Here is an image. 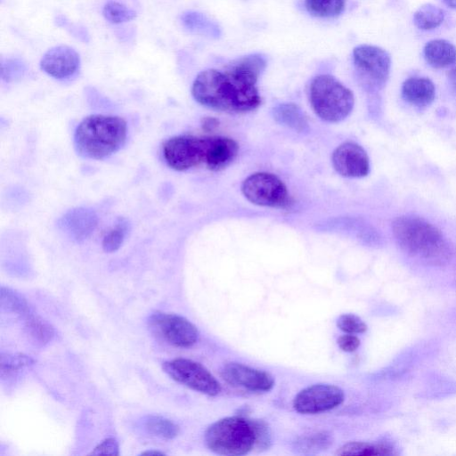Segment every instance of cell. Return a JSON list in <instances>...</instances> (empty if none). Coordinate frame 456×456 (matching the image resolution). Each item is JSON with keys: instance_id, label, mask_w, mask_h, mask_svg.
<instances>
[{"instance_id": "obj_29", "label": "cell", "mask_w": 456, "mask_h": 456, "mask_svg": "<svg viewBox=\"0 0 456 456\" xmlns=\"http://www.w3.org/2000/svg\"><path fill=\"white\" fill-rule=\"evenodd\" d=\"M34 361L28 355L22 354H2L0 362L1 377H9L14 372L33 364Z\"/></svg>"}, {"instance_id": "obj_24", "label": "cell", "mask_w": 456, "mask_h": 456, "mask_svg": "<svg viewBox=\"0 0 456 456\" xmlns=\"http://www.w3.org/2000/svg\"><path fill=\"white\" fill-rule=\"evenodd\" d=\"M129 229L128 220L124 217L118 218L102 239V246L103 250L107 253L117 251L123 244Z\"/></svg>"}, {"instance_id": "obj_25", "label": "cell", "mask_w": 456, "mask_h": 456, "mask_svg": "<svg viewBox=\"0 0 456 456\" xmlns=\"http://www.w3.org/2000/svg\"><path fill=\"white\" fill-rule=\"evenodd\" d=\"M305 4L312 15L327 18L338 15L345 7V0H305Z\"/></svg>"}, {"instance_id": "obj_8", "label": "cell", "mask_w": 456, "mask_h": 456, "mask_svg": "<svg viewBox=\"0 0 456 456\" xmlns=\"http://www.w3.org/2000/svg\"><path fill=\"white\" fill-rule=\"evenodd\" d=\"M241 191L255 205L284 208L290 204L286 185L271 173L258 172L250 175L243 181Z\"/></svg>"}, {"instance_id": "obj_16", "label": "cell", "mask_w": 456, "mask_h": 456, "mask_svg": "<svg viewBox=\"0 0 456 456\" xmlns=\"http://www.w3.org/2000/svg\"><path fill=\"white\" fill-rule=\"evenodd\" d=\"M402 97L412 106L425 108L435 100L436 87L428 77H411L403 83Z\"/></svg>"}, {"instance_id": "obj_1", "label": "cell", "mask_w": 456, "mask_h": 456, "mask_svg": "<svg viewBox=\"0 0 456 456\" xmlns=\"http://www.w3.org/2000/svg\"><path fill=\"white\" fill-rule=\"evenodd\" d=\"M265 66V58L254 53L235 60L224 71L206 69L196 77L191 94L197 102L216 110H253L261 103L256 84Z\"/></svg>"}, {"instance_id": "obj_36", "label": "cell", "mask_w": 456, "mask_h": 456, "mask_svg": "<svg viewBox=\"0 0 456 456\" xmlns=\"http://www.w3.org/2000/svg\"><path fill=\"white\" fill-rule=\"evenodd\" d=\"M218 121L212 118H204L202 122V126L206 130H212L217 126Z\"/></svg>"}, {"instance_id": "obj_34", "label": "cell", "mask_w": 456, "mask_h": 456, "mask_svg": "<svg viewBox=\"0 0 456 456\" xmlns=\"http://www.w3.org/2000/svg\"><path fill=\"white\" fill-rule=\"evenodd\" d=\"M338 345L345 352H354L359 347L360 339L353 334H346L338 338Z\"/></svg>"}, {"instance_id": "obj_27", "label": "cell", "mask_w": 456, "mask_h": 456, "mask_svg": "<svg viewBox=\"0 0 456 456\" xmlns=\"http://www.w3.org/2000/svg\"><path fill=\"white\" fill-rule=\"evenodd\" d=\"M0 304L3 309L25 316L29 311L26 299L18 292L1 287Z\"/></svg>"}, {"instance_id": "obj_17", "label": "cell", "mask_w": 456, "mask_h": 456, "mask_svg": "<svg viewBox=\"0 0 456 456\" xmlns=\"http://www.w3.org/2000/svg\"><path fill=\"white\" fill-rule=\"evenodd\" d=\"M426 61L435 69H442L456 63V46L444 39H434L424 47Z\"/></svg>"}, {"instance_id": "obj_13", "label": "cell", "mask_w": 456, "mask_h": 456, "mask_svg": "<svg viewBox=\"0 0 456 456\" xmlns=\"http://www.w3.org/2000/svg\"><path fill=\"white\" fill-rule=\"evenodd\" d=\"M331 161L335 170L346 177H363L370 172L367 152L361 145L353 142L338 146L332 153Z\"/></svg>"}, {"instance_id": "obj_12", "label": "cell", "mask_w": 456, "mask_h": 456, "mask_svg": "<svg viewBox=\"0 0 456 456\" xmlns=\"http://www.w3.org/2000/svg\"><path fill=\"white\" fill-rule=\"evenodd\" d=\"M220 374L231 386L252 392H267L274 386V379L268 372L239 362H227Z\"/></svg>"}, {"instance_id": "obj_33", "label": "cell", "mask_w": 456, "mask_h": 456, "mask_svg": "<svg viewBox=\"0 0 456 456\" xmlns=\"http://www.w3.org/2000/svg\"><path fill=\"white\" fill-rule=\"evenodd\" d=\"M90 455H99V454H110V455H118V442L114 438H106L102 441L99 444L95 446V448L89 453Z\"/></svg>"}, {"instance_id": "obj_11", "label": "cell", "mask_w": 456, "mask_h": 456, "mask_svg": "<svg viewBox=\"0 0 456 456\" xmlns=\"http://www.w3.org/2000/svg\"><path fill=\"white\" fill-rule=\"evenodd\" d=\"M343 390L330 384H314L301 390L293 400L294 409L301 414H316L332 410L344 401Z\"/></svg>"}, {"instance_id": "obj_18", "label": "cell", "mask_w": 456, "mask_h": 456, "mask_svg": "<svg viewBox=\"0 0 456 456\" xmlns=\"http://www.w3.org/2000/svg\"><path fill=\"white\" fill-rule=\"evenodd\" d=\"M274 118L297 131H304L307 127V121L301 110L293 103H283L273 110Z\"/></svg>"}, {"instance_id": "obj_9", "label": "cell", "mask_w": 456, "mask_h": 456, "mask_svg": "<svg viewBox=\"0 0 456 456\" xmlns=\"http://www.w3.org/2000/svg\"><path fill=\"white\" fill-rule=\"evenodd\" d=\"M164 371L174 380L198 391L215 396L221 391L216 379L200 363L185 358H175L163 363Z\"/></svg>"}, {"instance_id": "obj_23", "label": "cell", "mask_w": 456, "mask_h": 456, "mask_svg": "<svg viewBox=\"0 0 456 456\" xmlns=\"http://www.w3.org/2000/svg\"><path fill=\"white\" fill-rule=\"evenodd\" d=\"M181 21L184 28L193 33L209 37H216L219 34L216 24L202 13L186 12L182 14Z\"/></svg>"}, {"instance_id": "obj_22", "label": "cell", "mask_w": 456, "mask_h": 456, "mask_svg": "<svg viewBox=\"0 0 456 456\" xmlns=\"http://www.w3.org/2000/svg\"><path fill=\"white\" fill-rule=\"evenodd\" d=\"M332 444L330 435L326 432H315L298 437L294 442L297 452L311 454L326 450Z\"/></svg>"}, {"instance_id": "obj_28", "label": "cell", "mask_w": 456, "mask_h": 456, "mask_svg": "<svg viewBox=\"0 0 456 456\" xmlns=\"http://www.w3.org/2000/svg\"><path fill=\"white\" fill-rule=\"evenodd\" d=\"M104 18L111 23H123L136 17V12L123 4L118 2H108L102 10Z\"/></svg>"}, {"instance_id": "obj_32", "label": "cell", "mask_w": 456, "mask_h": 456, "mask_svg": "<svg viewBox=\"0 0 456 456\" xmlns=\"http://www.w3.org/2000/svg\"><path fill=\"white\" fill-rule=\"evenodd\" d=\"M24 70V64L18 60H7L1 64V77L5 81L22 76Z\"/></svg>"}, {"instance_id": "obj_4", "label": "cell", "mask_w": 456, "mask_h": 456, "mask_svg": "<svg viewBox=\"0 0 456 456\" xmlns=\"http://www.w3.org/2000/svg\"><path fill=\"white\" fill-rule=\"evenodd\" d=\"M255 419L226 417L210 425L205 432L208 448L219 455L240 456L255 449Z\"/></svg>"}, {"instance_id": "obj_31", "label": "cell", "mask_w": 456, "mask_h": 456, "mask_svg": "<svg viewBox=\"0 0 456 456\" xmlns=\"http://www.w3.org/2000/svg\"><path fill=\"white\" fill-rule=\"evenodd\" d=\"M256 440L255 449L258 452L265 451L270 447L271 435L267 424L260 419H255Z\"/></svg>"}, {"instance_id": "obj_2", "label": "cell", "mask_w": 456, "mask_h": 456, "mask_svg": "<svg viewBox=\"0 0 456 456\" xmlns=\"http://www.w3.org/2000/svg\"><path fill=\"white\" fill-rule=\"evenodd\" d=\"M392 232L405 253L428 264L441 265L452 256V248L444 233L423 217L400 216L392 223Z\"/></svg>"}, {"instance_id": "obj_30", "label": "cell", "mask_w": 456, "mask_h": 456, "mask_svg": "<svg viewBox=\"0 0 456 456\" xmlns=\"http://www.w3.org/2000/svg\"><path fill=\"white\" fill-rule=\"evenodd\" d=\"M337 325L342 331L348 334L363 333L367 330L366 323L360 317L352 314L340 315Z\"/></svg>"}, {"instance_id": "obj_7", "label": "cell", "mask_w": 456, "mask_h": 456, "mask_svg": "<svg viewBox=\"0 0 456 456\" xmlns=\"http://www.w3.org/2000/svg\"><path fill=\"white\" fill-rule=\"evenodd\" d=\"M353 61L357 79L363 89L374 94L387 84L391 58L384 49L370 45H360L353 50Z\"/></svg>"}, {"instance_id": "obj_20", "label": "cell", "mask_w": 456, "mask_h": 456, "mask_svg": "<svg viewBox=\"0 0 456 456\" xmlns=\"http://www.w3.org/2000/svg\"><path fill=\"white\" fill-rule=\"evenodd\" d=\"M24 317L27 333L35 343L45 345L52 340L54 330L47 322L32 313H28Z\"/></svg>"}, {"instance_id": "obj_21", "label": "cell", "mask_w": 456, "mask_h": 456, "mask_svg": "<svg viewBox=\"0 0 456 456\" xmlns=\"http://www.w3.org/2000/svg\"><path fill=\"white\" fill-rule=\"evenodd\" d=\"M444 20V12L432 4L419 7L413 15L415 26L422 30H430L439 27Z\"/></svg>"}, {"instance_id": "obj_26", "label": "cell", "mask_w": 456, "mask_h": 456, "mask_svg": "<svg viewBox=\"0 0 456 456\" xmlns=\"http://www.w3.org/2000/svg\"><path fill=\"white\" fill-rule=\"evenodd\" d=\"M145 428L151 435L165 439H173L179 433L175 423L161 416H150L145 421Z\"/></svg>"}, {"instance_id": "obj_37", "label": "cell", "mask_w": 456, "mask_h": 456, "mask_svg": "<svg viewBox=\"0 0 456 456\" xmlns=\"http://www.w3.org/2000/svg\"><path fill=\"white\" fill-rule=\"evenodd\" d=\"M142 455H163L165 454L164 452H159V451H153V450H151V451H145V452H142L141 453Z\"/></svg>"}, {"instance_id": "obj_19", "label": "cell", "mask_w": 456, "mask_h": 456, "mask_svg": "<svg viewBox=\"0 0 456 456\" xmlns=\"http://www.w3.org/2000/svg\"><path fill=\"white\" fill-rule=\"evenodd\" d=\"M394 449L385 444L349 442L337 450L336 455H393Z\"/></svg>"}, {"instance_id": "obj_3", "label": "cell", "mask_w": 456, "mask_h": 456, "mask_svg": "<svg viewBox=\"0 0 456 456\" xmlns=\"http://www.w3.org/2000/svg\"><path fill=\"white\" fill-rule=\"evenodd\" d=\"M127 125L113 115L94 114L85 118L77 126L74 145L83 158L102 159L118 151L126 142Z\"/></svg>"}, {"instance_id": "obj_5", "label": "cell", "mask_w": 456, "mask_h": 456, "mask_svg": "<svg viewBox=\"0 0 456 456\" xmlns=\"http://www.w3.org/2000/svg\"><path fill=\"white\" fill-rule=\"evenodd\" d=\"M309 100L315 114L331 123L345 119L354 104V94L349 88L330 75H319L310 85Z\"/></svg>"}, {"instance_id": "obj_14", "label": "cell", "mask_w": 456, "mask_h": 456, "mask_svg": "<svg viewBox=\"0 0 456 456\" xmlns=\"http://www.w3.org/2000/svg\"><path fill=\"white\" fill-rule=\"evenodd\" d=\"M79 65L78 53L67 45H58L49 49L40 61L41 69L57 79H65L73 76Z\"/></svg>"}, {"instance_id": "obj_38", "label": "cell", "mask_w": 456, "mask_h": 456, "mask_svg": "<svg viewBox=\"0 0 456 456\" xmlns=\"http://www.w3.org/2000/svg\"><path fill=\"white\" fill-rule=\"evenodd\" d=\"M443 3L452 9H456V0H442Z\"/></svg>"}, {"instance_id": "obj_35", "label": "cell", "mask_w": 456, "mask_h": 456, "mask_svg": "<svg viewBox=\"0 0 456 456\" xmlns=\"http://www.w3.org/2000/svg\"><path fill=\"white\" fill-rule=\"evenodd\" d=\"M447 77L452 89L456 93V64L447 72Z\"/></svg>"}, {"instance_id": "obj_6", "label": "cell", "mask_w": 456, "mask_h": 456, "mask_svg": "<svg viewBox=\"0 0 456 456\" xmlns=\"http://www.w3.org/2000/svg\"><path fill=\"white\" fill-rule=\"evenodd\" d=\"M216 136L176 135L163 146L167 164L176 171H185L204 164L211 169Z\"/></svg>"}, {"instance_id": "obj_10", "label": "cell", "mask_w": 456, "mask_h": 456, "mask_svg": "<svg viewBox=\"0 0 456 456\" xmlns=\"http://www.w3.org/2000/svg\"><path fill=\"white\" fill-rule=\"evenodd\" d=\"M152 332L169 345L177 347H190L199 338V330L186 318L175 314L157 312L149 318Z\"/></svg>"}, {"instance_id": "obj_15", "label": "cell", "mask_w": 456, "mask_h": 456, "mask_svg": "<svg viewBox=\"0 0 456 456\" xmlns=\"http://www.w3.org/2000/svg\"><path fill=\"white\" fill-rule=\"evenodd\" d=\"M98 223L96 213L88 208L68 210L59 220L60 230L71 240L80 242L87 239Z\"/></svg>"}]
</instances>
